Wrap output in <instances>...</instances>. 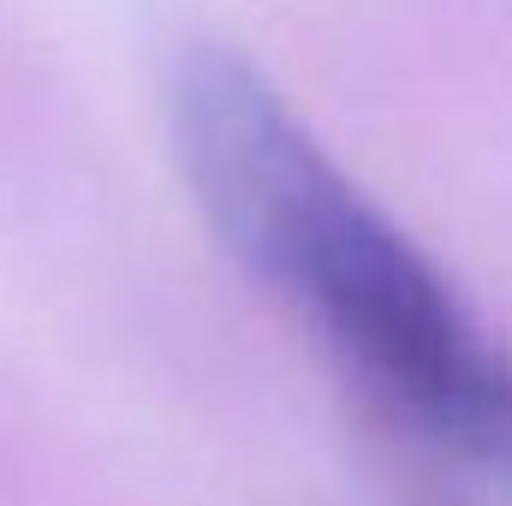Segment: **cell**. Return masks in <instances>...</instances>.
<instances>
[{"mask_svg":"<svg viewBox=\"0 0 512 506\" xmlns=\"http://www.w3.org/2000/svg\"><path fill=\"white\" fill-rule=\"evenodd\" d=\"M185 179L251 274L340 358L387 423L477 495L512 501V346L227 48L179 66Z\"/></svg>","mask_w":512,"mask_h":506,"instance_id":"1","label":"cell"}]
</instances>
